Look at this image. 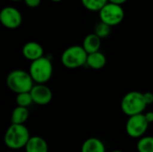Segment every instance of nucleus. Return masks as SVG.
Masks as SVG:
<instances>
[{"label":"nucleus","mask_w":153,"mask_h":152,"mask_svg":"<svg viewBox=\"0 0 153 152\" xmlns=\"http://www.w3.org/2000/svg\"><path fill=\"white\" fill-rule=\"evenodd\" d=\"M30 138V131L24 125L12 124L4 133V142L10 150L17 151L24 148Z\"/></svg>","instance_id":"obj_1"},{"label":"nucleus","mask_w":153,"mask_h":152,"mask_svg":"<svg viewBox=\"0 0 153 152\" xmlns=\"http://www.w3.org/2000/svg\"><path fill=\"white\" fill-rule=\"evenodd\" d=\"M34 81L29 72L24 70H13L6 77L7 87L14 93L30 91L34 86Z\"/></svg>","instance_id":"obj_2"},{"label":"nucleus","mask_w":153,"mask_h":152,"mask_svg":"<svg viewBox=\"0 0 153 152\" xmlns=\"http://www.w3.org/2000/svg\"><path fill=\"white\" fill-rule=\"evenodd\" d=\"M29 73L34 82L46 83L51 79L53 74L52 62L50 59L43 56L42 57L31 62Z\"/></svg>","instance_id":"obj_3"},{"label":"nucleus","mask_w":153,"mask_h":152,"mask_svg":"<svg viewBox=\"0 0 153 152\" xmlns=\"http://www.w3.org/2000/svg\"><path fill=\"white\" fill-rule=\"evenodd\" d=\"M147 106L143 93L140 91H130L126 93L121 101V109L128 116L142 114Z\"/></svg>","instance_id":"obj_4"},{"label":"nucleus","mask_w":153,"mask_h":152,"mask_svg":"<svg viewBox=\"0 0 153 152\" xmlns=\"http://www.w3.org/2000/svg\"><path fill=\"white\" fill-rule=\"evenodd\" d=\"M88 53L82 46H71L67 47L61 56L63 65L68 69H76L86 65Z\"/></svg>","instance_id":"obj_5"},{"label":"nucleus","mask_w":153,"mask_h":152,"mask_svg":"<svg viewBox=\"0 0 153 152\" xmlns=\"http://www.w3.org/2000/svg\"><path fill=\"white\" fill-rule=\"evenodd\" d=\"M99 13L100 21L111 27L121 23L125 17V11L122 6L110 2H108Z\"/></svg>","instance_id":"obj_6"},{"label":"nucleus","mask_w":153,"mask_h":152,"mask_svg":"<svg viewBox=\"0 0 153 152\" xmlns=\"http://www.w3.org/2000/svg\"><path fill=\"white\" fill-rule=\"evenodd\" d=\"M149 124L145 115L143 113L131 116L126 125V133L132 138H142L146 133Z\"/></svg>","instance_id":"obj_7"},{"label":"nucleus","mask_w":153,"mask_h":152,"mask_svg":"<svg viewBox=\"0 0 153 152\" xmlns=\"http://www.w3.org/2000/svg\"><path fill=\"white\" fill-rule=\"evenodd\" d=\"M0 22L7 29H16L22 22V15L15 7L5 6L0 12Z\"/></svg>","instance_id":"obj_8"},{"label":"nucleus","mask_w":153,"mask_h":152,"mask_svg":"<svg viewBox=\"0 0 153 152\" xmlns=\"http://www.w3.org/2000/svg\"><path fill=\"white\" fill-rule=\"evenodd\" d=\"M30 92L31 94L33 103L39 106L48 105L50 103L53 98L52 90L47 85H45V83L35 84Z\"/></svg>","instance_id":"obj_9"},{"label":"nucleus","mask_w":153,"mask_h":152,"mask_svg":"<svg viewBox=\"0 0 153 152\" xmlns=\"http://www.w3.org/2000/svg\"><path fill=\"white\" fill-rule=\"evenodd\" d=\"M22 53L27 60L32 62L44 56V48L36 41H29L22 47Z\"/></svg>","instance_id":"obj_10"},{"label":"nucleus","mask_w":153,"mask_h":152,"mask_svg":"<svg viewBox=\"0 0 153 152\" xmlns=\"http://www.w3.org/2000/svg\"><path fill=\"white\" fill-rule=\"evenodd\" d=\"M25 152H48V145L40 136H30L24 147Z\"/></svg>","instance_id":"obj_11"},{"label":"nucleus","mask_w":153,"mask_h":152,"mask_svg":"<svg viewBox=\"0 0 153 152\" xmlns=\"http://www.w3.org/2000/svg\"><path fill=\"white\" fill-rule=\"evenodd\" d=\"M100 46H101V39L94 32L88 34L82 41V47L85 49V51L88 54L100 51Z\"/></svg>","instance_id":"obj_12"},{"label":"nucleus","mask_w":153,"mask_h":152,"mask_svg":"<svg viewBox=\"0 0 153 152\" xmlns=\"http://www.w3.org/2000/svg\"><path fill=\"white\" fill-rule=\"evenodd\" d=\"M107 64V58L103 53L100 51L93 52L91 54H88L87 57V62L86 65L94 70H100L103 68Z\"/></svg>","instance_id":"obj_13"},{"label":"nucleus","mask_w":153,"mask_h":152,"mask_svg":"<svg viewBox=\"0 0 153 152\" xmlns=\"http://www.w3.org/2000/svg\"><path fill=\"white\" fill-rule=\"evenodd\" d=\"M82 152H106V148L101 140L92 137L84 141Z\"/></svg>","instance_id":"obj_14"},{"label":"nucleus","mask_w":153,"mask_h":152,"mask_svg":"<svg viewBox=\"0 0 153 152\" xmlns=\"http://www.w3.org/2000/svg\"><path fill=\"white\" fill-rule=\"evenodd\" d=\"M29 116H30V112L28 108L17 106L12 112L11 122L12 124L24 125V123L29 118Z\"/></svg>","instance_id":"obj_15"},{"label":"nucleus","mask_w":153,"mask_h":152,"mask_svg":"<svg viewBox=\"0 0 153 152\" xmlns=\"http://www.w3.org/2000/svg\"><path fill=\"white\" fill-rule=\"evenodd\" d=\"M82 5L89 11L100 12L108 0H81Z\"/></svg>","instance_id":"obj_16"},{"label":"nucleus","mask_w":153,"mask_h":152,"mask_svg":"<svg viewBox=\"0 0 153 152\" xmlns=\"http://www.w3.org/2000/svg\"><path fill=\"white\" fill-rule=\"evenodd\" d=\"M138 152H153V136L140 138L137 142Z\"/></svg>","instance_id":"obj_17"},{"label":"nucleus","mask_w":153,"mask_h":152,"mask_svg":"<svg viewBox=\"0 0 153 152\" xmlns=\"http://www.w3.org/2000/svg\"><path fill=\"white\" fill-rule=\"evenodd\" d=\"M15 100H16L17 106L25 107V108L30 107L33 103V99H32V97H31V94H30V91L18 93L17 96H16Z\"/></svg>","instance_id":"obj_18"},{"label":"nucleus","mask_w":153,"mask_h":152,"mask_svg":"<svg viewBox=\"0 0 153 152\" xmlns=\"http://www.w3.org/2000/svg\"><path fill=\"white\" fill-rule=\"evenodd\" d=\"M110 31H111V26L100 21L95 26L94 33H96L100 39H105L110 34Z\"/></svg>","instance_id":"obj_19"},{"label":"nucleus","mask_w":153,"mask_h":152,"mask_svg":"<svg viewBox=\"0 0 153 152\" xmlns=\"http://www.w3.org/2000/svg\"><path fill=\"white\" fill-rule=\"evenodd\" d=\"M25 4L30 8H35V7H38L41 2V0H23Z\"/></svg>","instance_id":"obj_20"},{"label":"nucleus","mask_w":153,"mask_h":152,"mask_svg":"<svg viewBox=\"0 0 153 152\" xmlns=\"http://www.w3.org/2000/svg\"><path fill=\"white\" fill-rule=\"evenodd\" d=\"M144 99L147 105H151L153 103V93L152 92H145L143 93Z\"/></svg>","instance_id":"obj_21"},{"label":"nucleus","mask_w":153,"mask_h":152,"mask_svg":"<svg viewBox=\"0 0 153 152\" xmlns=\"http://www.w3.org/2000/svg\"><path fill=\"white\" fill-rule=\"evenodd\" d=\"M145 115V117L147 119V121L151 124V123H153V111H150V112H147Z\"/></svg>","instance_id":"obj_22"},{"label":"nucleus","mask_w":153,"mask_h":152,"mask_svg":"<svg viewBox=\"0 0 153 152\" xmlns=\"http://www.w3.org/2000/svg\"><path fill=\"white\" fill-rule=\"evenodd\" d=\"M127 0H108V2L110 3H114V4H120L122 5L123 4H125Z\"/></svg>","instance_id":"obj_23"},{"label":"nucleus","mask_w":153,"mask_h":152,"mask_svg":"<svg viewBox=\"0 0 153 152\" xmlns=\"http://www.w3.org/2000/svg\"><path fill=\"white\" fill-rule=\"evenodd\" d=\"M111 152H123L122 151H119V150H116V151H113Z\"/></svg>","instance_id":"obj_24"},{"label":"nucleus","mask_w":153,"mask_h":152,"mask_svg":"<svg viewBox=\"0 0 153 152\" xmlns=\"http://www.w3.org/2000/svg\"><path fill=\"white\" fill-rule=\"evenodd\" d=\"M51 1H53V2H60L62 0H51Z\"/></svg>","instance_id":"obj_25"},{"label":"nucleus","mask_w":153,"mask_h":152,"mask_svg":"<svg viewBox=\"0 0 153 152\" xmlns=\"http://www.w3.org/2000/svg\"><path fill=\"white\" fill-rule=\"evenodd\" d=\"M11 1H14V2H18V1H22V0H11Z\"/></svg>","instance_id":"obj_26"},{"label":"nucleus","mask_w":153,"mask_h":152,"mask_svg":"<svg viewBox=\"0 0 153 152\" xmlns=\"http://www.w3.org/2000/svg\"><path fill=\"white\" fill-rule=\"evenodd\" d=\"M7 152H15V151H13V150H12V151H7Z\"/></svg>","instance_id":"obj_27"}]
</instances>
